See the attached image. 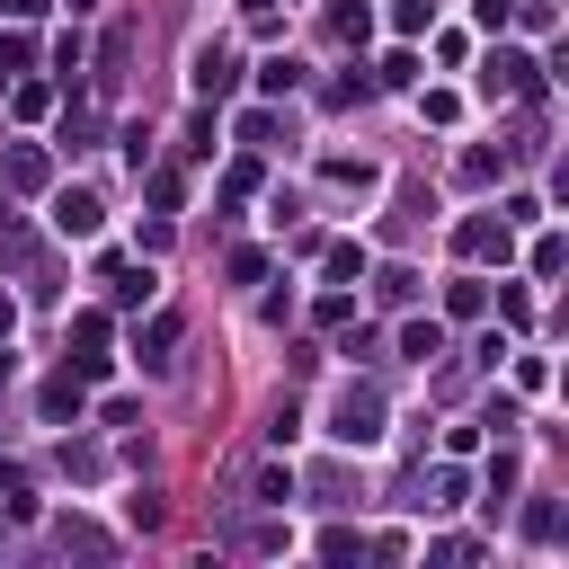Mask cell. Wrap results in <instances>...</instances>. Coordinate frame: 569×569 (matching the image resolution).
<instances>
[{
    "instance_id": "2e32d148",
    "label": "cell",
    "mask_w": 569,
    "mask_h": 569,
    "mask_svg": "<svg viewBox=\"0 0 569 569\" xmlns=\"http://www.w3.org/2000/svg\"><path fill=\"white\" fill-rule=\"evenodd\" d=\"M400 356H418V365L445 356V329H436V320H409V329H400Z\"/></svg>"
},
{
    "instance_id": "e575fe53",
    "label": "cell",
    "mask_w": 569,
    "mask_h": 569,
    "mask_svg": "<svg viewBox=\"0 0 569 569\" xmlns=\"http://www.w3.org/2000/svg\"><path fill=\"white\" fill-rule=\"evenodd\" d=\"M9 382H18V365H9V347H0V400H9Z\"/></svg>"
},
{
    "instance_id": "d6986e66",
    "label": "cell",
    "mask_w": 569,
    "mask_h": 569,
    "mask_svg": "<svg viewBox=\"0 0 569 569\" xmlns=\"http://www.w3.org/2000/svg\"><path fill=\"white\" fill-rule=\"evenodd\" d=\"M525 542H560V507H551V498L525 507Z\"/></svg>"
},
{
    "instance_id": "ba28073f",
    "label": "cell",
    "mask_w": 569,
    "mask_h": 569,
    "mask_svg": "<svg viewBox=\"0 0 569 569\" xmlns=\"http://www.w3.org/2000/svg\"><path fill=\"white\" fill-rule=\"evenodd\" d=\"M0 178H9V187H44V178H53V160H44L36 142H18V151L0 160Z\"/></svg>"
},
{
    "instance_id": "44dd1931",
    "label": "cell",
    "mask_w": 569,
    "mask_h": 569,
    "mask_svg": "<svg viewBox=\"0 0 569 569\" xmlns=\"http://www.w3.org/2000/svg\"><path fill=\"white\" fill-rule=\"evenodd\" d=\"M391 27H400V36H427V27H436V0H391Z\"/></svg>"
},
{
    "instance_id": "8fae6325",
    "label": "cell",
    "mask_w": 569,
    "mask_h": 569,
    "mask_svg": "<svg viewBox=\"0 0 569 569\" xmlns=\"http://www.w3.org/2000/svg\"><path fill=\"white\" fill-rule=\"evenodd\" d=\"M320 267H329V284H356V276H365V249H356V240H329Z\"/></svg>"
},
{
    "instance_id": "e0dca14e",
    "label": "cell",
    "mask_w": 569,
    "mask_h": 569,
    "mask_svg": "<svg viewBox=\"0 0 569 569\" xmlns=\"http://www.w3.org/2000/svg\"><path fill=\"white\" fill-rule=\"evenodd\" d=\"M329 36L356 44V36H365V0H329Z\"/></svg>"
},
{
    "instance_id": "1f68e13d",
    "label": "cell",
    "mask_w": 569,
    "mask_h": 569,
    "mask_svg": "<svg viewBox=\"0 0 569 569\" xmlns=\"http://www.w3.org/2000/svg\"><path fill=\"white\" fill-rule=\"evenodd\" d=\"M27 62H36V44H27L18 27H9V36H0V71H27Z\"/></svg>"
},
{
    "instance_id": "f1b7e54d",
    "label": "cell",
    "mask_w": 569,
    "mask_h": 569,
    "mask_svg": "<svg viewBox=\"0 0 569 569\" xmlns=\"http://www.w3.org/2000/svg\"><path fill=\"white\" fill-rule=\"evenodd\" d=\"M240 142H276V107H249L240 116Z\"/></svg>"
},
{
    "instance_id": "ac0fdd59",
    "label": "cell",
    "mask_w": 569,
    "mask_h": 569,
    "mask_svg": "<svg viewBox=\"0 0 569 569\" xmlns=\"http://www.w3.org/2000/svg\"><path fill=\"white\" fill-rule=\"evenodd\" d=\"M498 169H507V160H498V151H480V142H471V151H462V187H498Z\"/></svg>"
},
{
    "instance_id": "9c48e42d",
    "label": "cell",
    "mask_w": 569,
    "mask_h": 569,
    "mask_svg": "<svg viewBox=\"0 0 569 569\" xmlns=\"http://www.w3.org/2000/svg\"><path fill=\"white\" fill-rule=\"evenodd\" d=\"M53 542H62V551H80V560H107V551H116V542H107L98 525H80V516H62V525H53Z\"/></svg>"
},
{
    "instance_id": "6da1fadb",
    "label": "cell",
    "mask_w": 569,
    "mask_h": 569,
    "mask_svg": "<svg viewBox=\"0 0 569 569\" xmlns=\"http://www.w3.org/2000/svg\"><path fill=\"white\" fill-rule=\"evenodd\" d=\"M329 436H338V445H373V436H382V391H373V382H347L338 409H329Z\"/></svg>"
},
{
    "instance_id": "836d02e7",
    "label": "cell",
    "mask_w": 569,
    "mask_h": 569,
    "mask_svg": "<svg viewBox=\"0 0 569 569\" xmlns=\"http://www.w3.org/2000/svg\"><path fill=\"white\" fill-rule=\"evenodd\" d=\"M36 9H44V0H0V18H36Z\"/></svg>"
},
{
    "instance_id": "d4e9b609",
    "label": "cell",
    "mask_w": 569,
    "mask_h": 569,
    "mask_svg": "<svg viewBox=\"0 0 569 569\" xmlns=\"http://www.w3.org/2000/svg\"><path fill=\"white\" fill-rule=\"evenodd\" d=\"M462 498H471V480H462V462H445V471H436V498H427V507H462Z\"/></svg>"
},
{
    "instance_id": "4dcf8cb0",
    "label": "cell",
    "mask_w": 569,
    "mask_h": 569,
    "mask_svg": "<svg viewBox=\"0 0 569 569\" xmlns=\"http://www.w3.org/2000/svg\"><path fill=\"white\" fill-rule=\"evenodd\" d=\"M240 551H284V525H240Z\"/></svg>"
},
{
    "instance_id": "ffe728a7",
    "label": "cell",
    "mask_w": 569,
    "mask_h": 569,
    "mask_svg": "<svg viewBox=\"0 0 569 569\" xmlns=\"http://www.w3.org/2000/svg\"><path fill=\"white\" fill-rule=\"evenodd\" d=\"M320 560H338V569H347V560H365V533H347V525H329V533H320Z\"/></svg>"
},
{
    "instance_id": "277c9868",
    "label": "cell",
    "mask_w": 569,
    "mask_h": 569,
    "mask_svg": "<svg viewBox=\"0 0 569 569\" xmlns=\"http://www.w3.org/2000/svg\"><path fill=\"white\" fill-rule=\"evenodd\" d=\"M98 222H107V204H98L89 187H62V196H53V231H62V240H98Z\"/></svg>"
},
{
    "instance_id": "8992f818",
    "label": "cell",
    "mask_w": 569,
    "mask_h": 569,
    "mask_svg": "<svg viewBox=\"0 0 569 569\" xmlns=\"http://www.w3.org/2000/svg\"><path fill=\"white\" fill-rule=\"evenodd\" d=\"M36 409H44V427H80V409H89V391H80V373L62 365L44 391H36Z\"/></svg>"
},
{
    "instance_id": "4316f807",
    "label": "cell",
    "mask_w": 569,
    "mask_h": 569,
    "mask_svg": "<svg viewBox=\"0 0 569 569\" xmlns=\"http://www.w3.org/2000/svg\"><path fill=\"white\" fill-rule=\"evenodd\" d=\"M311 320H320V329H347V320H356V302H347V293H320V302H311Z\"/></svg>"
},
{
    "instance_id": "30bf717a",
    "label": "cell",
    "mask_w": 569,
    "mask_h": 569,
    "mask_svg": "<svg viewBox=\"0 0 569 569\" xmlns=\"http://www.w3.org/2000/svg\"><path fill=\"white\" fill-rule=\"evenodd\" d=\"M107 284H116V302H151V267H133V258H107Z\"/></svg>"
},
{
    "instance_id": "7c38bea8",
    "label": "cell",
    "mask_w": 569,
    "mask_h": 569,
    "mask_svg": "<svg viewBox=\"0 0 569 569\" xmlns=\"http://www.w3.org/2000/svg\"><path fill=\"white\" fill-rule=\"evenodd\" d=\"M445 311H453V320H480V311H489V284H480V276L445 284Z\"/></svg>"
},
{
    "instance_id": "7a4b0ae2",
    "label": "cell",
    "mask_w": 569,
    "mask_h": 569,
    "mask_svg": "<svg viewBox=\"0 0 569 569\" xmlns=\"http://www.w3.org/2000/svg\"><path fill=\"white\" fill-rule=\"evenodd\" d=\"M107 338H116V329H107V311H71V338H62V356H71V373H80V382L116 365V356H107Z\"/></svg>"
},
{
    "instance_id": "4fadbf2b",
    "label": "cell",
    "mask_w": 569,
    "mask_h": 569,
    "mask_svg": "<svg viewBox=\"0 0 569 569\" xmlns=\"http://www.w3.org/2000/svg\"><path fill=\"white\" fill-rule=\"evenodd\" d=\"M169 347H178V311H151V329H142V365H169Z\"/></svg>"
},
{
    "instance_id": "9a60e30c",
    "label": "cell",
    "mask_w": 569,
    "mask_h": 569,
    "mask_svg": "<svg viewBox=\"0 0 569 569\" xmlns=\"http://www.w3.org/2000/svg\"><path fill=\"white\" fill-rule=\"evenodd\" d=\"M142 187H151V213H178V204H187V178H178V169H151Z\"/></svg>"
},
{
    "instance_id": "d590c367",
    "label": "cell",
    "mask_w": 569,
    "mask_h": 569,
    "mask_svg": "<svg viewBox=\"0 0 569 569\" xmlns=\"http://www.w3.org/2000/svg\"><path fill=\"white\" fill-rule=\"evenodd\" d=\"M9 329H18V311H9V302H0V347H9Z\"/></svg>"
},
{
    "instance_id": "484cf974",
    "label": "cell",
    "mask_w": 569,
    "mask_h": 569,
    "mask_svg": "<svg viewBox=\"0 0 569 569\" xmlns=\"http://www.w3.org/2000/svg\"><path fill=\"white\" fill-rule=\"evenodd\" d=\"M320 178H329V187H373V169H365V160H320Z\"/></svg>"
},
{
    "instance_id": "3957f363",
    "label": "cell",
    "mask_w": 569,
    "mask_h": 569,
    "mask_svg": "<svg viewBox=\"0 0 569 569\" xmlns=\"http://www.w3.org/2000/svg\"><path fill=\"white\" fill-rule=\"evenodd\" d=\"M480 89H489V98H542V62H533V53H498V62L480 71Z\"/></svg>"
},
{
    "instance_id": "f546056e",
    "label": "cell",
    "mask_w": 569,
    "mask_h": 569,
    "mask_svg": "<svg viewBox=\"0 0 569 569\" xmlns=\"http://www.w3.org/2000/svg\"><path fill=\"white\" fill-rule=\"evenodd\" d=\"M507 489H516V453H507V445H498V462H489V507H498V498H507Z\"/></svg>"
},
{
    "instance_id": "d6a6232c",
    "label": "cell",
    "mask_w": 569,
    "mask_h": 569,
    "mask_svg": "<svg viewBox=\"0 0 569 569\" xmlns=\"http://www.w3.org/2000/svg\"><path fill=\"white\" fill-rule=\"evenodd\" d=\"M507 9H516V0H471V18H480V27H507Z\"/></svg>"
},
{
    "instance_id": "603a6c76",
    "label": "cell",
    "mask_w": 569,
    "mask_h": 569,
    "mask_svg": "<svg viewBox=\"0 0 569 569\" xmlns=\"http://www.w3.org/2000/svg\"><path fill=\"white\" fill-rule=\"evenodd\" d=\"M62 142L89 151V142H98V107H71V116H62Z\"/></svg>"
},
{
    "instance_id": "83f0119b",
    "label": "cell",
    "mask_w": 569,
    "mask_h": 569,
    "mask_svg": "<svg viewBox=\"0 0 569 569\" xmlns=\"http://www.w3.org/2000/svg\"><path fill=\"white\" fill-rule=\"evenodd\" d=\"M98 62H107V89L124 80V27H107V44H98Z\"/></svg>"
},
{
    "instance_id": "5bb4252c",
    "label": "cell",
    "mask_w": 569,
    "mask_h": 569,
    "mask_svg": "<svg viewBox=\"0 0 569 569\" xmlns=\"http://www.w3.org/2000/svg\"><path fill=\"white\" fill-rule=\"evenodd\" d=\"M249 498H258V507H284V498H293V471H284V462H258Z\"/></svg>"
},
{
    "instance_id": "7402d4cb",
    "label": "cell",
    "mask_w": 569,
    "mask_h": 569,
    "mask_svg": "<svg viewBox=\"0 0 569 569\" xmlns=\"http://www.w3.org/2000/svg\"><path fill=\"white\" fill-rule=\"evenodd\" d=\"M293 80H302V62H284V53L258 71V89H267V98H293Z\"/></svg>"
},
{
    "instance_id": "5b68a950",
    "label": "cell",
    "mask_w": 569,
    "mask_h": 569,
    "mask_svg": "<svg viewBox=\"0 0 569 569\" xmlns=\"http://www.w3.org/2000/svg\"><path fill=\"white\" fill-rule=\"evenodd\" d=\"M507 240H516V222H498V213H471L462 231H453V249L480 267V258H507Z\"/></svg>"
},
{
    "instance_id": "52a82bcc",
    "label": "cell",
    "mask_w": 569,
    "mask_h": 569,
    "mask_svg": "<svg viewBox=\"0 0 569 569\" xmlns=\"http://www.w3.org/2000/svg\"><path fill=\"white\" fill-rule=\"evenodd\" d=\"M187 80H196V98H231V89H240V62H231V53H222V44H204V53H196V71H187Z\"/></svg>"
},
{
    "instance_id": "cb8c5ba5",
    "label": "cell",
    "mask_w": 569,
    "mask_h": 569,
    "mask_svg": "<svg viewBox=\"0 0 569 569\" xmlns=\"http://www.w3.org/2000/svg\"><path fill=\"white\" fill-rule=\"evenodd\" d=\"M373 293H382V302H418V276H409V267H382Z\"/></svg>"
}]
</instances>
